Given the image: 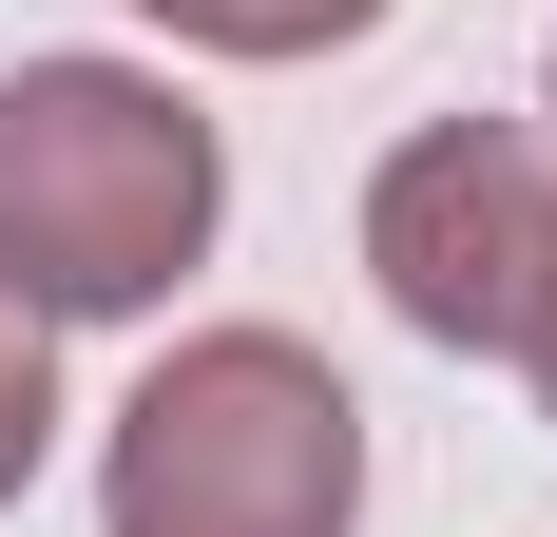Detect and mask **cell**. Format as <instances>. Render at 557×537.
Segmentation results:
<instances>
[{"label":"cell","instance_id":"1","mask_svg":"<svg viewBox=\"0 0 557 537\" xmlns=\"http://www.w3.org/2000/svg\"><path fill=\"white\" fill-rule=\"evenodd\" d=\"M212 230V135L97 58L0 77V288L39 308H135L154 268H193Z\"/></svg>","mask_w":557,"mask_h":537},{"label":"cell","instance_id":"6","mask_svg":"<svg viewBox=\"0 0 557 537\" xmlns=\"http://www.w3.org/2000/svg\"><path fill=\"white\" fill-rule=\"evenodd\" d=\"M539 268H557V250H539ZM519 346H539V384H557V288H539V308H519Z\"/></svg>","mask_w":557,"mask_h":537},{"label":"cell","instance_id":"3","mask_svg":"<svg viewBox=\"0 0 557 537\" xmlns=\"http://www.w3.org/2000/svg\"><path fill=\"white\" fill-rule=\"evenodd\" d=\"M385 288L443 346H519V308H539V173L500 135H423L385 173Z\"/></svg>","mask_w":557,"mask_h":537},{"label":"cell","instance_id":"5","mask_svg":"<svg viewBox=\"0 0 557 537\" xmlns=\"http://www.w3.org/2000/svg\"><path fill=\"white\" fill-rule=\"evenodd\" d=\"M20 461H39V308L0 288V480H20Z\"/></svg>","mask_w":557,"mask_h":537},{"label":"cell","instance_id":"2","mask_svg":"<svg viewBox=\"0 0 557 537\" xmlns=\"http://www.w3.org/2000/svg\"><path fill=\"white\" fill-rule=\"evenodd\" d=\"M366 499V423L308 346H193L154 365L135 441H115V537H346Z\"/></svg>","mask_w":557,"mask_h":537},{"label":"cell","instance_id":"4","mask_svg":"<svg viewBox=\"0 0 557 537\" xmlns=\"http://www.w3.org/2000/svg\"><path fill=\"white\" fill-rule=\"evenodd\" d=\"M154 20H193V39H250V58H288V39H346V20H385V0H154Z\"/></svg>","mask_w":557,"mask_h":537}]
</instances>
